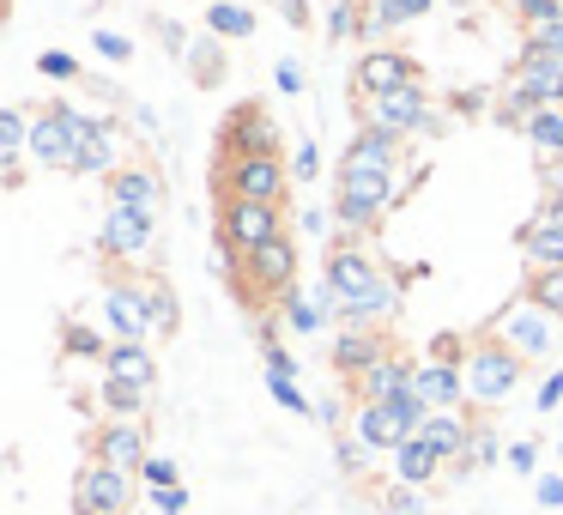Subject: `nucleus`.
I'll return each mask as SVG.
<instances>
[]
</instances>
